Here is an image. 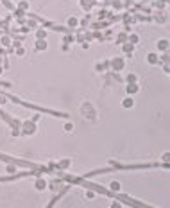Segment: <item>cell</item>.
<instances>
[{
  "instance_id": "277c9868",
  "label": "cell",
  "mask_w": 170,
  "mask_h": 208,
  "mask_svg": "<svg viewBox=\"0 0 170 208\" xmlns=\"http://www.w3.org/2000/svg\"><path fill=\"white\" fill-rule=\"evenodd\" d=\"M149 61H150V63H156V56L150 54V56H149Z\"/></svg>"
},
{
  "instance_id": "7a4b0ae2",
  "label": "cell",
  "mask_w": 170,
  "mask_h": 208,
  "mask_svg": "<svg viewBox=\"0 0 170 208\" xmlns=\"http://www.w3.org/2000/svg\"><path fill=\"white\" fill-rule=\"evenodd\" d=\"M111 190H120V183H118V181H113V183H111Z\"/></svg>"
},
{
  "instance_id": "6da1fadb",
  "label": "cell",
  "mask_w": 170,
  "mask_h": 208,
  "mask_svg": "<svg viewBox=\"0 0 170 208\" xmlns=\"http://www.w3.org/2000/svg\"><path fill=\"white\" fill-rule=\"evenodd\" d=\"M133 99H129V97H127V99H124V106H125V108H133Z\"/></svg>"
},
{
  "instance_id": "3957f363",
  "label": "cell",
  "mask_w": 170,
  "mask_h": 208,
  "mask_svg": "<svg viewBox=\"0 0 170 208\" xmlns=\"http://www.w3.org/2000/svg\"><path fill=\"white\" fill-rule=\"evenodd\" d=\"M158 47H161V49H167V39H161V41L158 43Z\"/></svg>"
}]
</instances>
